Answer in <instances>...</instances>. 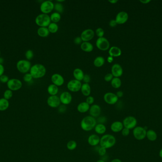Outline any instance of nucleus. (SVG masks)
Returning <instances> with one entry per match:
<instances>
[{
	"instance_id": "nucleus-1",
	"label": "nucleus",
	"mask_w": 162,
	"mask_h": 162,
	"mask_svg": "<svg viewBox=\"0 0 162 162\" xmlns=\"http://www.w3.org/2000/svg\"><path fill=\"white\" fill-rule=\"evenodd\" d=\"M97 124V122L95 118L91 116H87L82 118L80 126L82 130L88 132L94 129Z\"/></svg>"
},
{
	"instance_id": "nucleus-2",
	"label": "nucleus",
	"mask_w": 162,
	"mask_h": 162,
	"mask_svg": "<svg viewBox=\"0 0 162 162\" xmlns=\"http://www.w3.org/2000/svg\"><path fill=\"white\" fill-rule=\"evenodd\" d=\"M116 143V139L115 136L111 134H105L101 137L99 145L101 147L109 149L113 147Z\"/></svg>"
},
{
	"instance_id": "nucleus-3",
	"label": "nucleus",
	"mask_w": 162,
	"mask_h": 162,
	"mask_svg": "<svg viewBox=\"0 0 162 162\" xmlns=\"http://www.w3.org/2000/svg\"><path fill=\"white\" fill-rule=\"evenodd\" d=\"M47 70L45 67L41 64H36L30 69V74L34 79H40L45 76Z\"/></svg>"
},
{
	"instance_id": "nucleus-4",
	"label": "nucleus",
	"mask_w": 162,
	"mask_h": 162,
	"mask_svg": "<svg viewBox=\"0 0 162 162\" xmlns=\"http://www.w3.org/2000/svg\"><path fill=\"white\" fill-rule=\"evenodd\" d=\"M35 22L40 27H47L51 23V21L49 15L41 13L36 18Z\"/></svg>"
},
{
	"instance_id": "nucleus-5",
	"label": "nucleus",
	"mask_w": 162,
	"mask_h": 162,
	"mask_svg": "<svg viewBox=\"0 0 162 162\" xmlns=\"http://www.w3.org/2000/svg\"><path fill=\"white\" fill-rule=\"evenodd\" d=\"M31 63L30 61L25 60H18L17 63L18 70L22 73H27L31 69Z\"/></svg>"
},
{
	"instance_id": "nucleus-6",
	"label": "nucleus",
	"mask_w": 162,
	"mask_h": 162,
	"mask_svg": "<svg viewBox=\"0 0 162 162\" xmlns=\"http://www.w3.org/2000/svg\"><path fill=\"white\" fill-rule=\"evenodd\" d=\"M147 130L142 126H136L133 130V135L135 139L138 140H142L146 138Z\"/></svg>"
},
{
	"instance_id": "nucleus-7",
	"label": "nucleus",
	"mask_w": 162,
	"mask_h": 162,
	"mask_svg": "<svg viewBox=\"0 0 162 162\" xmlns=\"http://www.w3.org/2000/svg\"><path fill=\"white\" fill-rule=\"evenodd\" d=\"M54 9V3L51 1H45L41 3L40 10L42 13L48 15Z\"/></svg>"
},
{
	"instance_id": "nucleus-8",
	"label": "nucleus",
	"mask_w": 162,
	"mask_h": 162,
	"mask_svg": "<svg viewBox=\"0 0 162 162\" xmlns=\"http://www.w3.org/2000/svg\"><path fill=\"white\" fill-rule=\"evenodd\" d=\"M96 46L99 50L106 51L109 50L110 43L106 38H98L96 42Z\"/></svg>"
},
{
	"instance_id": "nucleus-9",
	"label": "nucleus",
	"mask_w": 162,
	"mask_h": 162,
	"mask_svg": "<svg viewBox=\"0 0 162 162\" xmlns=\"http://www.w3.org/2000/svg\"><path fill=\"white\" fill-rule=\"evenodd\" d=\"M137 120L133 116H128L123 119V125L124 128H126L128 129L131 130L133 129L136 128L137 125Z\"/></svg>"
},
{
	"instance_id": "nucleus-10",
	"label": "nucleus",
	"mask_w": 162,
	"mask_h": 162,
	"mask_svg": "<svg viewBox=\"0 0 162 162\" xmlns=\"http://www.w3.org/2000/svg\"><path fill=\"white\" fill-rule=\"evenodd\" d=\"M82 84L81 81L75 79L70 80L67 84V88L68 90L72 92H77L81 90Z\"/></svg>"
},
{
	"instance_id": "nucleus-11",
	"label": "nucleus",
	"mask_w": 162,
	"mask_h": 162,
	"mask_svg": "<svg viewBox=\"0 0 162 162\" xmlns=\"http://www.w3.org/2000/svg\"><path fill=\"white\" fill-rule=\"evenodd\" d=\"M7 85L9 89L11 91H16L20 89L22 87V84L18 79H12L9 80Z\"/></svg>"
},
{
	"instance_id": "nucleus-12",
	"label": "nucleus",
	"mask_w": 162,
	"mask_h": 162,
	"mask_svg": "<svg viewBox=\"0 0 162 162\" xmlns=\"http://www.w3.org/2000/svg\"><path fill=\"white\" fill-rule=\"evenodd\" d=\"M104 101L109 105H115L119 100V98L116 94L112 92H107L103 96Z\"/></svg>"
},
{
	"instance_id": "nucleus-13",
	"label": "nucleus",
	"mask_w": 162,
	"mask_h": 162,
	"mask_svg": "<svg viewBox=\"0 0 162 162\" xmlns=\"http://www.w3.org/2000/svg\"><path fill=\"white\" fill-rule=\"evenodd\" d=\"M95 35V32L92 29H87L82 31L80 37L83 42H89Z\"/></svg>"
},
{
	"instance_id": "nucleus-14",
	"label": "nucleus",
	"mask_w": 162,
	"mask_h": 162,
	"mask_svg": "<svg viewBox=\"0 0 162 162\" xmlns=\"http://www.w3.org/2000/svg\"><path fill=\"white\" fill-rule=\"evenodd\" d=\"M47 104L50 108H58L61 104L59 97L57 95L50 96L47 99Z\"/></svg>"
},
{
	"instance_id": "nucleus-15",
	"label": "nucleus",
	"mask_w": 162,
	"mask_h": 162,
	"mask_svg": "<svg viewBox=\"0 0 162 162\" xmlns=\"http://www.w3.org/2000/svg\"><path fill=\"white\" fill-rule=\"evenodd\" d=\"M128 15L126 12L121 11L117 15L115 20L117 24H123L128 21Z\"/></svg>"
},
{
	"instance_id": "nucleus-16",
	"label": "nucleus",
	"mask_w": 162,
	"mask_h": 162,
	"mask_svg": "<svg viewBox=\"0 0 162 162\" xmlns=\"http://www.w3.org/2000/svg\"><path fill=\"white\" fill-rule=\"evenodd\" d=\"M61 103L63 105H68L72 101V96L71 93L68 91H64L61 94L59 97Z\"/></svg>"
},
{
	"instance_id": "nucleus-17",
	"label": "nucleus",
	"mask_w": 162,
	"mask_h": 162,
	"mask_svg": "<svg viewBox=\"0 0 162 162\" xmlns=\"http://www.w3.org/2000/svg\"><path fill=\"white\" fill-rule=\"evenodd\" d=\"M111 71L113 76L115 77H121L123 73L122 67L118 63H115L112 65L111 68Z\"/></svg>"
},
{
	"instance_id": "nucleus-18",
	"label": "nucleus",
	"mask_w": 162,
	"mask_h": 162,
	"mask_svg": "<svg viewBox=\"0 0 162 162\" xmlns=\"http://www.w3.org/2000/svg\"><path fill=\"white\" fill-rule=\"evenodd\" d=\"M51 80L52 83L57 87L62 86L65 82L63 77L58 73H55L53 74L51 76Z\"/></svg>"
},
{
	"instance_id": "nucleus-19",
	"label": "nucleus",
	"mask_w": 162,
	"mask_h": 162,
	"mask_svg": "<svg viewBox=\"0 0 162 162\" xmlns=\"http://www.w3.org/2000/svg\"><path fill=\"white\" fill-rule=\"evenodd\" d=\"M89 113L91 116L94 118H98L101 115V106L97 104L92 105L90 108Z\"/></svg>"
},
{
	"instance_id": "nucleus-20",
	"label": "nucleus",
	"mask_w": 162,
	"mask_h": 162,
	"mask_svg": "<svg viewBox=\"0 0 162 162\" xmlns=\"http://www.w3.org/2000/svg\"><path fill=\"white\" fill-rule=\"evenodd\" d=\"M101 138L96 134H92L88 137L87 141L91 146H95L99 144Z\"/></svg>"
},
{
	"instance_id": "nucleus-21",
	"label": "nucleus",
	"mask_w": 162,
	"mask_h": 162,
	"mask_svg": "<svg viewBox=\"0 0 162 162\" xmlns=\"http://www.w3.org/2000/svg\"><path fill=\"white\" fill-rule=\"evenodd\" d=\"M124 126L122 122L119 121H114L111 124V130L114 133H119L121 132Z\"/></svg>"
},
{
	"instance_id": "nucleus-22",
	"label": "nucleus",
	"mask_w": 162,
	"mask_h": 162,
	"mask_svg": "<svg viewBox=\"0 0 162 162\" xmlns=\"http://www.w3.org/2000/svg\"><path fill=\"white\" fill-rule=\"evenodd\" d=\"M122 51L121 49L117 46H112L109 50V54L112 57H118L121 55Z\"/></svg>"
},
{
	"instance_id": "nucleus-23",
	"label": "nucleus",
	"mask_w": 162,
	"mask_h": 162,
	"mask_svg": "<svg viewBox=\"0 0 162 162\" xmlns=\"http://www.w3.org/2000/svg\"><path fill=\"white\" fill-rule=\"evenodd\" d=\"M90 106L86 102H82L78 104L77 109L80 113H85L89 111Z\"/></svg>"
},
{
	"instance_id": "nucleus-24",
	"label": "nucleus",
	"mask_w": 162,
	"mask_h": 162,
	"mask_svg": "<svg viewBox=\"0 0 162 162\" xmlns=\"http://www.w3.org/2000/svg\"><path fill=\"white\" fill-rule=\"evenodd\" d=\"M73 75L75 79L81 81L82 80H83L84 73L81 69L76 68L74 70Z\"/></svg>"
},
{
	"instance_id": "nucleus-25",
	"label": "nucleus",
	"mask_w": 162,
	"mask_h": 162,
	"mask_svg": "<svg viewBox=\"0 0 162 162\" xmlns=\"http://www.w3.org/2000/svg\"><path fill=\"white\" fill-rule=\"evenodd\" d=\"M80 47L82 51L86 52H91L94 50L93 45L90 42H82Z\"/></svg>"
},
{
	"instance_id": "nucleus-26",
	"label": "nucleus",
	"mask_w": 162,
	"mask_h": 162,
	"mask_svg": "<svg viewBox=\"0 0 162 162\" xmlns=\"http://www.w3.org/2000/svg\"><path fill=\"white\" fill-rule=\"evenodd\" d=\"M81 92L84 96H89L91 93V88L89 83L82 84L81 87Z\"/></svg>"
},
{
	"instance_id": "nucleus-27",
	"label": "nucleus",
	"mask_w": 162,
	"mask_h": 162,
	"mask_svg": "<svg viewBox=\"0 0 162 162\" xmlns=\"http://www.w3.org/2000/svg\"><path fill=\"white\" fill-rule=\"evenodd\" d=\"M94 130L98 135H103L106 131V127L103 124H97L94 128Z\"/></svg>"
},
{
	"instance_id": "nucleus-28",
	"label": "nucleus",
	"mask_w": 162,
	"mask_h": 162,
	"mask_svg": "<svg viewBox=\"0 0 162 162\" xmlns=\"http://www.w3.org/2000/svg\"><path fill=\"white\" fill-rule=\"evenodd\" d=\"M47 91L50 96H55L57 95L58 93L59 89L58 87L56 85H54L53 84H51L48 86L47 89Z\"/></svg>"
},
{
	"instance_id": "nucleus-29",
	"label": "nucleus",
	"mask_w": 162,
	"mask_h": 162,
	"mask_svg": "<svg viewBox=\"0 0 162 162\" xmlns=\"http://www.w3.org/2000/svg\"><path fill=\"white\" fill-rule=\"evenodd\" d=\"M146 137L150 141H155L157 138V135L155 131L149 129L146 131Z\"/></svg>"
},
{
	"instance_id": "nucleus-30",
	"label": "nucleus",
	"mask_w": 162,
	"mask_h": 162,
	"mask_svg": "<svg viewBox=\"0 0 162 162\" xmlns=\"http://www.w3.org/2000/svg\"><path fill=\"white\" fill-rule=\"evenodd\" d=\"M37 33L40 37L45 38L49 35L50 32L47 27H40L38 29Z\"/></svg>"
},
{
	"instance_id": "nucleus-31",
	"label": "nucleus",
	"mask_w": 162,
	"mask_h": 162,
	"mask_svg": "<svg viewBox=\"0 0 162 162\" xmlns=\"http://www.w3.org/2000/svg\"><path fill=\"white\" fill-rule=\"evenodd\" d=\"M105 63V59L102 56H98L95 58L94 61V64L96 67H99L103 66Z\"/></svg>"
},
{
	"instance_id": "nucleus-32",
	"label": "nucleus",
	"mask_w": 162,
	"mask_h": 162,
	"mask_svg": "<svg viewBox=\"0 0 162 162\" xmlns=\"http://www.w3.org/2000/svg\"><path fill=\"white\" fill-rule=\"evenodd\" d=\"M121 80L119 77H114L111 81V85L114 89H119L121 86Z\"/></svg>"
},
{
	"instance_id": "nucleus-33",
	"label": "nucleus",
	"mask_w": 162,
	"mask_h": 162,
	"mask_svg": "<svg viewBox=\"0 0 162 162\" xmlns=\"http://www.w3.org/2000/svg\"><path fill=\"white\" fill-rule=\"evenodd\" d=\"M50 18L51 22L57 23L59 22L61 20V15L60 13L55 12L51 14V15L50 16Z\"/></svg>"
},
{
	"instance_id": "nucleus-34",
	"label": "nucleus",
	"mask_w": 162,
	"mask_h": 162,
	"mask_svg": "<svg viewBox=\"0 0 162 162\" xmlns=\"http://www.w3.org/2000/svg\"><path fill=\"white\" fill-rule=\"evenodd\" d=\"M9 102L7 99L4 98L0 99V111H4L8 108Z\"/></svg>"
},
{
	"instance_id": "nucleus-35",
	"label": "nucleus",
	"mask_w": 162,
	"mask_h": 162,
	"mask_svg": "<svg viewBox=\"0 0 162 162\" xmlns=\"http://www.w3.org/2000/svg\"><path fill=\"white\" fill-rule=\"evenodd\" d=\"M48 30L50 33H55L58 30V25L57 23L51 22L47 27Z\"/></svg>"
},
{
	"instance_id": "nucleus-36",
	"label": "nucleus",
	"mask_w": 162,
	"mask_h": 162,
	"mask_svg": "<svg viewBox=\"0 0 162 162\" xmlns=\"http://www.w3.org/2000/svg\"><path fill=\"white\" fill-rule=\"evenodd\" d=\"M77 146V143L74 140H70L67 142V147L69 150H74L76 149Z\"/></svg>"
},
{
	"instance_id": "nucleus-37",
	"label": "nucleus",
	"mask_w": 162,
	"mask_h": 162,
	"mask_svg": "<svg viewBox=\"0 0 162 162\" xmlns=\"http://www.w3.org/2000/svg\"><path fill=\"white\" fill-rule=\"evenodd\" d=\"M57 13H62L64 11V6L62 3H59L57 2L54 3V9Z\"/></svg>"
},
{
	"instance_id": "nucleus-38",
	"label": "nucleus",
	"mask_w": 162,
	"mask_h": 162,
	"mask_svg": "<svg viewBox=\"0 0 162 162\" xmlns=\"http://www.w3.org/2000/svg\"><path fill=\"white\" fill-rule=\"evenodd\" d=\"M13 92L10 89L6 90L5 91V92H4V94H3V96H4V99H7V100H8V99H10L11 98V97H13Z\"/></svg>"
},
{
	"instance_id": "nucleus-39",
	"label": "nucleus",
	"mask_w": 162,
	"mask_h": 162,
	"mask_svg": "<svg viewBox=\"0 0 162 162\" xmlns=\"http://www.w3.org/2000/svg\"><path fill=\"white\" fill-rule=\"evenodd\" d=\"M95 33L98 38L103 37L104 30L101 28H98L95 30Z\"/></svg>"
},
{
	"instance_id": "nucleus-40",
	"label": "nucleus",
	"mask_w": 162,
	"mask_h": 162,
	"mask_svg": "<svg viewBox=\"0 0 162 162\" xmlns=\"http://www.w3.org/2000/svg\"><path fill=\"white\" fill-rule=\"evenodd\" d=\"M33 56H34V53L31 50H28L26 52L25 57L28 60H31L33 58Z\"/></svg>"
},
{
	"instance_id": "nucleus-41",
	"label": "nucleus",
	"mask_w": 162,
	"mask_h": 162,
	"mask_svg": "<svg viewBox=\"0 0 162 162\" xmlns=\"http://www.w3.org/2000/svg\"><path fill=\"white\" fill-rule=\"evenodd\" d=\"M33 77L30 73H26V74L23 77V80L26 82H30L32 79Z\"/></svg>"
},
{
	"instance_id": "nucleus-42",
	"label": "nucleus",
	"mask_w": 162,
	"mask_h": 162,
	"mask_svg": "<svg viewBox=\"0 0 162 162\" xmlns=\"http://www.w3.org/2000/svg\"><path fill=\"white\" fill-rule=\"evenodd\" d=\"M107 149L105 148L100 147L98 149V153L99 155L101 156H104L107 153Z\"/></svg>"
},
{
	"instance_id": "nucleus-43",
	"label": "nucleus",
	"mask_w": 162,
	"mask_h": 162,
	"mask_svg": "<svg viewBox=\"0 0 162 162\" xmlns=\"http://www.w3.org/2000/svg\"><path fill=\"white\" fill-rule=\"evenodd\" d=\"M114 77L112 75V74L111 73H107L104 76V80L106 82H109L112 80V79Z\"/></svg>"
},
{
	"instance_id": "nucleus-44",
	"label": "nucleus",
	"mask_w": 162,
	"mask_h": 162,
	"mask_svg": "<svg viewBox=\"0 0 162 162\" xmlns=\"http://www.w3.org/2000/svg\"><path fill=\"white\" fill-rule=\"evenodd\" d=\"M85 102H86L87 103L89 104L90 106L93 105V104L94 102V98L93 97L91 96L87 97L86 99V101Z\"/></svg>"
},
{
	"instance_id": "nucleus-45",
	"label": "nucleus",
	"mask_w": 162,
	"mask_h": 162,
	"mask_svg": "<svg viewBox=\"0 0 162 162\" xmlns=\"http://www.w3.org/2000/svg\"><path fill=\"white\" fill-rule=\"evenodd\" d=\"M9 80V79L8 77L6 76V75H3L0 77V81L1 83H7Z\"/></svg>"
},
{
	"instance_id": "nucleus-46",
	"label": "nucleus",
	"mask_w": 162,
	"mask_h": 162,
	"mask_svg": "<svg viewBox=\"0 0 162 162\" xmlns=\"http://www.w3.org/2000/svg\"><path fill=\"white\" fill-rule=\"evenodd\" d=\"M97 122H98V123L104 124L106 122L107 118L106 117L104 116H99L96 120Z\"/></svg>"
},
{
	"instance_id": "nucleus-47",
	"label": "nucleus",
	"mask_w": 162,
	"mask_h": 162,
	"mask_svg": "<svg viewBox=\"0 0 162 162\" xmlns=\"http://www.w3.org/2000/svg\"><path fill=\"white\" fill-rule=\"evenodd\" d=\"M121 132V134L123 136H127L130 134V130L126 128H124Z\"/></svg>"
},
{
	"instance_id": "nucleus-48",
	"label": "nucleus",
	"mask_w": 162,
	"mask_h": 162,
	"mask_svg": "<svg viewBox=\"0 0 162 162\" xmlns=\"http://www.w3.org/2000/svg\"><path fill=\"white\" fill-rule=\"evenodd\" d=\"M82 80L84 83H89L91 81V77L88 74H84V79Z\"/></svg>"
},
{
	"instance_id": "nucleus-49",
	"label": "nucleus",
	"mask_w": 162,
	"mask_h": 162,
	"mask_svg": "<svg viewBox=\"0 0 162 162\" xmlns=\"http://www.w3.org/2000/svg\"><path fill=\"white\" fill-rule=\"evenodd\" d=\"M66 110H67V107L65 106V105H60V106L58 107V111L59 113H64Z\"/></svg>"
},
{
	"instance_id": "nucleus-50",
	"label": "nucleus",
	"mask_w": 162,
	"mask_h": 162,
	"mask_svg": "<svg viewBox=\"0 0 162 162\" xmlns=\"http://www.w3.org/2000/svg\"><path fill=\"white\" fill-rule=\"evenodd\" d=\"M74 42L75 44L81 45L83 42L80 37H76L74 39Z\"/></svg>"
},
{
	"instance_id": "nucleus-51",
	"label": "nucleus",
	"mask_w": 162,
	"mask_h": 162,
	"mask_svg": "<svg viewBox=\"0 0 162 162\" xmlns=\"http://www.w3.org/2000/svg\"><path fill=\"white\" fill-rule=\"evenodd\" d=\"M117 23L116 20L115 19H113V20H111L109 22V25L111 27H115L117 26Z\"/></svg>"
},
{
	"instance_id": "nucleus-52",
	"label": "nucleus",
	"mask_w": 162,
	"mask_h": 162,
	"mask_svg": "<svg viewBox=\"0 0 162 162\" xmlns=\"http://www.w3.org/2000/svg\"><path fill=\"white\" fill-rule=\"evenodd\" d=\"M116 94L117 96L118 97V98H122V97L123 96L124 93L122 91H119L117 92Z\"/></svg>"
},
{
	"instance_id": "nucleus-53",
	"label": "nucleus",
	"mask_w": 162,
	"mask_h": 162,
	"mask_svg": "<svg viewBox=\"0 0 162 162\" xmlns=\"http://www.w3.org/2000/svg\"><path fill=\"white\" fill-rule=\"evenodd\" d=\"M4 72V67L2 64H0V77L3 74Z\"/></svg>"
},
{
	"instance_id": "nucleus-54",
	"label": "nucleus",
	"mask_w": 162,
	"mask_h": 162,
	"mask_svg": "<svg viewBox=\"0 0 162 162\" xmlns=\"http://www.w3.org/2000/svg\"><path fill=\"white\" fill-rule=\"evenodd\" d=\"M114 60L113 57H112L111 56H109L107 58V61L109 63H112Z\"/></svg>"
},
{
	"instance_id": "nucleus-55",
	"label": "nucleus",
	"mask_w": 162,
	"mask_h": 162,
	"mask_svg": "<svg viewBox=\"0 0 162 162\" xmlns=\"http://www.w3.org/2000/svg\"><path fill=\"white\" fill-rule=\"evenodd\" d=\"M151 2L150 0H140V2L143 4H148Z\"/></svg>"
},
{
	"instance_id": "nucleus-56",
	"label": "nucleus",
	"mask_w": 162,
	"mask_h": 162,
	"mask_svg": "<svg viewBox=\"0 0 162 162\" xmlns=\"http://www.w3.org/2000/svg\"><path fill=\"white\" fill-rule=\"evenodd\" d=\"M108 2L110 3H112V4H116L117 3H118V0H109Z\"/></svg>"
},
{
	"instance_id": "nucleus-57",
	"label": "nucleus",
	"mask_w": 162,
	"mask_h": 162,
	"mask_svg": "<svg viewBox=\"0 0 162 162\" xmlns=\"http://www.w3.org/2000/svg\"><path fill=\"white\" fill-rule=\"evenodd\" d=\"M111 162H122V161L118 158H115V159H113Z\"/></svg>"
},
{
	"instance_id": "nucleus-58",
	"label": "nucleus",
	"mask_w": 162,
	"mask_h": 162,
	"mask_svg": "<svg viewBox=\"0 0 162 162\" xmlns=\"http://www.w3.org/2000/svg\"><path fill=\"white\" fill-rule=\"evenodd\" d=\"M159 156H160V157L162 159V148L161 149L160 151H159Z\"/></svg>"
},
{
	"instance_id": "nucleus-59",
	"label": "nucleus",
	"mask_w": 162,
	"mask_h": 162,
	"mask_svg": "<svg viewBox=\"0 0 162 162\" xmlns=\"http://www.w3.org/2000/svg\"><path fill=\"white\" fill-rule=\"evenodd\" d=\"M3 62V58H0V64H2Z\"/></svg>"
},
{
	"instance_id": "nucleus-60",
	"label": "nucleus",
	"mask_w": 162,
	"mask_h": 162,
	"mask_svg": "<svg viewBox=\"0 0 162 162\" xmlns=\"http://www.w3.org/2000/svg\"><path fill=\"white\" fill-rule=\"evenodd\" d=\"M65 2L64 0H57V2L59 3H63V2Z\"/></svg>"
},
{
	"instance_id": "nucleus-61",
	"label": "nucleus",
	"mask_w": 162,
	"mask_h": 162,
	"mask_svg": "<svg viewBox=\"0 0 162 162\" xmlns=\"http://www.w3.org/2000/svg\"><path fill=\"white\" fill-rule=\"evenodd\" d=\"M96 162H105L102 159H99V160H98Z\"/></svg>"
},
{
	"instance_id": "nucleus-62",
	"label": "nucleus",
	"mask_w": 162,
	"mask_h": 162,
	"mask_svg": "<svg viewBox=\"0 0 162 162\" xmlns=\"http://www.w3.org/2000/svg\"><path fill=\"white\" fill-rule=\"evenodd\" d=\"M0 56H1V51H0Z\"/></svg>"
}]
</instances>
